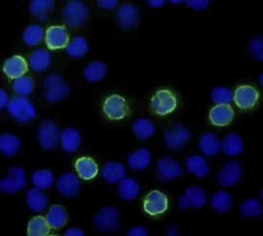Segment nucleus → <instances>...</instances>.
Returning a JSON list of instances; mask_svg holds the SVG:
<instances>
[{
  "label": "nucleus",
  "instance_id": "1",
  "mask_svg": "<svg viewBox=\"0 0 263 236\" xmlns=\"http://www.w3.org/2000/svg\"><path fill=\"white\" fill-rule=\"evenodd\" d=\"M63 19L66 25L77 28L83 25L89 16V8L79 0H71L62 12Z\"/></svg>",
  "mask_w": 263,
  "mask_h": 236
},
{
  "label": "nucleus",
  "instance_id": "2",
  "mask_svg": "<svg viewBox=\"0 0 263 236\" xmlns=\"http://www.w3.org/2000/svg\"><path fill=\"white\" fill-rule=\"evenodd\" d=\"M43 85L46 89L44 97L50 104L57 103L69 94L68 84L63 82V77L58 73H52L45 76Z\"/></svg>",
  "mask_w": 263,
  "mask_h": 236
},
{
  "label": "nucleus",
  "instance_id": "3",
  "mask_svg": "<svg viewBox=\"0 0 263 236\" xmlns=\"http://www.w3.org/2000/svg\"><path fill=\"white\" fill-rule=\"evenodd\" d=\"M7 110L8 113L20 123H29L36 116L35 106L25 97H16L10 100Z\"/></svg>",
  "mask_w": 263,
  "mask_h": 236
},
{
  "label": "nucleus",
  "instance_id": "4",
  "mask_svg": "<svg viewBox=\"0 0 263 236\" xmlns=\"http://www.w3.org/2000/svg\"><path fill=\"white\" fill-rule=\"evenodd\" d=\"M94 224L99 231L113 232L120 229V212L117 208L104 207L94 216Z\"/></svg>",
  "mask_w": 263,
  "mask_h": 236
},
{
  "label": "nucleus",
  "instance_id": "5",
  "mask_svg": "<svg viewBox=\"0 0 263 236\" xmlns=\"http://www.w3.org/2000/svg\"><path fill=\"white\" fill-rule=\"evenodd\" d=\"M61 135L59 126L55 122L47 120L42 122L37 128V138L43 149L52 150L61 142Z\"/></svg>",
  "mask_w": 263,
  "mask_h": 236
},
{
  "label": "nucleus",
  "instance_id": "6",
  "mask_svg": "<svg viewBox=\"0 0 263 236\" xmlns=\"http://www.w3.org/2000/svg\"><path fill=\"white\" fill-rule=\"evenodd\" d=\"M26 186V175L23 168L12 167L8 176L0 181V190L6 194H13L21 191Z\"/></svg>",
  "mask_w": 263,
  "mask_h": 236
},
{
  "label": "nucleus",
  "instance_id": "7",
  "mask_svg": "<svg viewBox=\"0 0 263 236\" xmlns=\"http://www.w3.org/2000/svg\"><path fill=\"white\" fill-rule=\"evenodd\" d=\"M152 108L160 116H166L173 113L177 106V100L172 91L158 90L152 99Z\"/></svg>",
  "mask_w": 263,
  "mask_h": 236
},
{
  "label": "nucleus",
  "instance_id": "8",
  "mask_svg": "<svg viewBox=\"0 0 263 236\" xmlns=\"http://www.w3.org/2000/svg\"><path fill=\"white\" fill-rule=\"evenodd\" d=\"M104 113L112 121H120L125 119L129 113V107L124 97L114 94L104 101Z\"/></svg>",
  "mask_w": 263,
  "mask_h": 236
},
{
  "label": "nucleus",
  "instance_id": "9",
  "mask_svg": "<svg viewBox=\"0 0 263 236\" xmlns=\"http://www.w3.org/2000/svg\"><path fill=\"white\" fill-rule=\"evenodd\" d=\"M191 132L181 124H174L165 133L166 146L172 150H180L191 139Z\"/></svg>",
  "mask_w": 263,
  "mask_h": 236
},
{
  "label": "nucleus",
  "instance_id": "10",
  "mask_svg": "<svg viewBox=\"0 0 263 236\" xmlns=\"http://www.w3.org/2000/svg\"><path fill=\"white\" fill-rule=\"evenodd\" d=\"M242 167L236 161H230L226 163L217 173V182L224 188L235 186L242 177Z\"/></svg>",
  "mask_w": 263,
  "mask_h": 236
},
{
  "label": "nucleus",
  "instance_id": "11",
  "mask_svg": "<svg viewBox=\"0 0 263 236\" xmlns=\"http://www.w3.org/2000/svg\"><path fill=\"white\" fill-rule=\"evenodd\" d=\"M207 196L199 187H190L185 193L178 198V206L181 209L187 208H200L206 205Z\"/></svg>",
  "mask_w": 263,
  "mask_h": 236
},
{
  "label": "nucleus",
  "instance_id": "12",
  "mask_svg": "<svg viewBox=\"0 0 263 236\" xmlns=\"http://www.w3.org/2000/svg\"><path fill=\"white\" fill-rule=\"evenodd\" d=\"M167 207V197L159 190H152L145 196L144 200V209L149 215H160L166 211Z\"/></svg>",
  "mask_w": 263,
  "mask_h": 236
},
{
  "label": "nucleus",
  "instance_id": "13",
  "mask_svg": "<svg viewBox=\"0 0 263 236\" xmlns=\"http://www.w3.org/2000/svg\"><path fill=\"white\" fill-rule=\"evenodd\" d=\"M259 99V94L255 87L251 85H241L236 88L234 99L236 105L241 109H251L255 107Z\"/></svg>",
  "mask_w": 263,
  "mask_h": 236
},
{
  "label": "nucleus",
  "instance_id": "14",
  "mask_svg": "<svg viewBox=\"0 0 263 236\" xmlns=\"http://www.w3.org/2000/svg\"><path fill=\"white\" fill-rule=\"evenodd\" d=\"M116 17L122 28L125 30L135 28L140 19L138 9L130 3H123L119 8Z\"/></svg>",
  "mask_w": 263,
  "mask_h": 236
},
{
  "label": "nucleus",
  "instance_id": "15",
  "mask_svg": "<svg viewBox=\"0 0 263 236\" xmlns=\"http://www.w3.org/2000/svg\"><path fill=\"white\" fill-rule=\"evenodd\" d=\"M183 173L182 167L171 157H164L157 163V174L160 180L167 182L180 177Z\"/></svg>",
  "mask_w": 263,
  "mask_h": 236
},
{
  "label": "nucleus",
  "instance_id": "16",
  "mask_svg": "<svg viewBox=\"0 0 263 236\" xmlns=\"http://www.w3.org/2000/svg\"><path fill=\"white\" fill-rule=\"evenodd\" d=\"M45 42L51 50L66 48L69 43V35L63 26H51L46 32Z\"/></svg>",
  "mask_w": 263,
  "mask_h": 236
},
{
  "label": "nucleus",
  "instance_id": "17",
  "mask_svg": "<svg viewBox=\"0 0 263 236\" xmlns=\"http://www.w3.org/2000/svg\"><path fill=\"white\" fill-rule=\"evenodd\" d=\"M55 186L61 194L68 198L76 196L81 189V183L74 173L63 174L57 180Z\"/></svg>",
  "mask_w": 263,
  "mask_h": 236
},
{
  "label": "nucleus",
  "instance_id": "18",
  "mask_svg": "<svg viewBox=\"0 0 263 236\" xmlns=\"http://www.w3.org/2000/svg\"><path fill=\"white\" fill-rule=\"evenodd\" d=\"M235 117V111L230 104L215 105L210 111V121L216 126L229 125Z\"/></svg>",
  "mask_w": 263,
  "mask_h": 236
},
{
  "label": "nucleus",
  "instance_id": "19",
  "mask_svg": "<svg viewBox=\"0 0 263 236\" xmlns=\"http://www.w3.org/2000/svg\"><path fill=\"white\" fill-rule=\"evenodd\" d=\"M27 71V63L21 56H14L8 58L3 65V72L10 78H18L24 76Z\"/></svg>",
  "mask_w": 263,
  "mask_h": 236
},
{
  "label": "nucleus",
  "instance_id": "20",
  "mask_svg": "<svg viewBox=\"0 0 263 236\" xmlns=\"http://www.w3.org/2000/svg\"><path fill=\"white\" fill-rule=\"evenodd\" d=\"M82 143L81 133L73 127H67L63 129L61 135V145L63 151L73 153L79 149Z\"/></svg>",
  "mask_w": 263,
  "mask_h": 236
},
{
  "label": "nucleus",
  "instance_id": "21",
  "mask_svg": "<svg viewBox=\"0 0 263 236\" xmlns=\"http://www.w3.org/2000/svg\"><path fill=\"white\" fill-rule=\"evenodd\" d=\"M102 176L108 184H117L125 177V166L118 162H108L102 168Z\"/></svg>",
  "mask_w": 263,
  "mask_h": 236
},
{
  "label": "nucleus",
  "instance_id": "22",
  "mask_svg": "<svg viewBox=\"0 0 263 236\" xmlns=\"http://www.w3.org/2000/svg\"><path fill=\"white\" fill-rule=\"evenodd\" d=\"M79 177L83 180H92L97 176L99 167L96 162L89 157H82L75 164Z\"/></svg>",
  "mask_w": 263,
  "mask_h": 236
},
{
  "label": "nucleus",
  "instance_id": "23",
  "mask_svg": "<svg viewBox=\"0 0 263 236\" xmlns=\"http://www.w3.org/2000/svg\"><path fill=\"white\" fill-rule=\"evenodd\" d=\"M48 204L46 195L43 194L39 188H31L26 193V205L28 208L34 212H42Z\"/></svg>",
  "mask_w": 263,
  "mask_h": 236
},
{
  "label": "nucleus",
  "instance_id": "24",
  "mask_svg": "<svg viewBox=\"0 0 263 236\" xmlns=\"http://www.w3.org/2000/svg\"><path fill=\"white\" fill-rule=\"evenodd\" d=\"M55 7L54 0H33L29 5L30 14L35 15L37 21H44Z\"/></svg>",
  "mask_w": 263,
  "mask_h": 236
},
{
  "label": "nucleus",
  "instance_id": "25",
  "mask_svg": "<svg viewBox=\"0 0 263 236\" xmlns=\"http://www.w3.org/2000/svg\"><path fill=\"white\" fill-rule=\"evenodd\" d=\"M45 218L51 229H60L66 225L68 215L66 210L62 206L54 205L49 208Z\"/></svg>",
  "mask_w": 263,
  "mask_h": 236
},
{
  "label": "nucleus",
  "instance_id": "26",
  "mask_svg": "<svg viewBox=\"0 0 263 236\" xmlns=\"http://www.w3.org/2000/svg\"><path fill=\"white\" fill-rule=\"evenodd\" d=\"M220 144L223 152L229 157H236L241 154L244 149L242 139L237 134H229Z\"/></svg>",
  "mask_w": 263,
  "mask_h": 236
},
{
  "label": "nucleus",
  "instance_id": "27",
  "mask_svg": "<svg viewBox=\"0 0 263 236\" xmlns=\"http://www.w3.org/2000/svg\"><path fill=\"white\" fill-rule=\"evenodd\" d=\"M141 188L137 181L132 178H124L118 183V194L122 199L132 201L137 198Z\"/></svg>",
  "mask_w": 263,
  "mask_h": 236
},
{
  "label": "nucleus",
  "instance_id": "28",
  "mask_svg": "<svg viewBox=\"0 0 263 236\" xmlns=\"http://www.w3.org/2000/svg\"><path fill=\"white\" fill-rule=\"evenodd\" d=\"M30 67L35 72H44L51 64V56L44 49H36L29 58Z\"/></svg>",
  "mask_w": 263,
  "mask_h": 236
},
{
  "label": "nucleus",
  "instance_id": "29",
  "mask_svg": "<svg viewBox=\"0 0 263 236\" xmlns=\"http://www.w3.org/2000/svg\"><path fill=\"white\" fill-rule=\"evenodd\" d=\"M186 168L191 174L195 175L198 179H202L209 173L207 162L200 155H194L186 160Z\"/></svg>",
  "mask_w": 263,
  "mask_h": 236
},
{
  "label": "nucleus",
  "instance_id": "30",
  "mask_svg": "<svg viewBox=\"0 0 263 236\" xmlns=\"http://www.w3.org/2000/svg\"><path fill=\"white\" fill-rule=\"evenodd\" d=\"M199 148L204 155L213 157L221 148V144L214 133H205L199 140Z\"/></svg>",
  "mask_w": 263,
  "mask_h": 236
},
{
  "label": "nucleus",
  "instance_id": "31",
  "mask_svg": "<svg viewBox=\"0 0 263 236\" xmlns=\"http://www.w3.org/2000/svg\"><path fill=\"white\" fill-rule=\"evenodd\" d=\"M107 73V66L102 62H91L83 71V76L84 78L92 83L95 84L104 78Z\"/></svg>",
  "mask_w": 263,
  "mask_h": 236
},
{
  "label": "nucleus",
  "instance_id": "32",
  "mask_svg": "<svg viewBox=\"0 0 263 236\" xmlns=\"http://www.w3.org/2000/svg\"><path fill=\"white\" fill-rule=\"evenodd\" d=\"M152 162L151 153L146 148H139L127 157L128 166L135 170H143L149 166Z\"/></svg>",
  "mask_w": 263,
  "mask_h": 236
},
{
  "label": "nucleus",
  "instance_id": "33",
  "mask_svg": "<svg viewBox=\"0 0 263 236\" xmlns=\"http://www.w3.org/2000/svg\"><path fill=\"white\" fill-rule=\"evenodd\" d=\"M89 50V45L86 40L82 35H77L65 48V52L68 56L73 58L83 57Z\"/></svg>",
  "mask_w": 263,
  "mask_h": 236
},
{
  "label": "nucleus",
  "instance_id": "34",
  "mask_svg": "<svg viewBox=\"0 0 263 236\" xmlns=\"http://www.w3.org/2000/svg\"><path fill=\"white\" fill-rule=\"evenodd\" d=\"M232 205L233 198L227 191H217L212 196L211 207L218 213L227 212L232 208Z\"/></svg>",
  "mask_w": 263,
  "mask_h": 236
},
{
  "label": "nucleus",
  "instance_id": "35",
  "mask_svg": "<svg viewBox=\"0 0 263 236\" xmlns=\"http://www.w3.org/2000/svg\"><path fill=\"white\" fill-rule=\"evenodd\" d=\"M21 146V141L13 134L5 133L0 136V151L7 157L15 155Z\"/></svg>",
  "mask_w": 263,
  "mask_h": 236
},
{
  "label": "nucleus",
  "instance_id": "36",
  "mask_svg": "<svg viewBox=\"0 0 263 236\" xmlns=\"http://www.w3.org/2000/svg\"><path fill=\"white\" fill-rule=\"evenodd\" d=\"M132 131L139 140L145 141L153 137L155 127L152 121L147 119H139L132 125Z\"/></svg>",
  "mask_w": 263,
  "mask_h": 236
},
{
  "label": "nucleus",
  "instance_id": "37",
  "mask_svg": "<svg viewBox=\"0 0 263 236\" xmlns=\"http://www.w3.org/2000/svg\"><path fill=\"white\" fill-rule=\"evenodd\" d=\"M51 227L45 217L35 216L28 223V235L46 236L50 233Z\"/></svg>",
  "mask_w": 263,
  "mask_h": 236
},
{
  "label": "nucleus",
  "instance_id": "38",
  "mask_svg": "<svg viewBox=\"0 0 263 236\" xmlns=\"http://www.w3.org/2000/svg\"><path fill=\"white\" fill-rule=\"evenodd\" d=\"M32 183L35 188L45 190L52 187L54 183V174L49 169L36 170L31 177Z\"/></svg>",
  "mask_w": 263,
  "mask_h": 236
},
{
  "label": "nucleus",
  "instance_id": "39",
  "mask_svg": "<svg viewBox=\"0 0 263 236\" xmlns=\"http://www.w3.org/2000/svg\"><path fill=\"white\" fill-rule=\"evenodd\" d=\"M43 35V29L40 25L33 24L25 28L22 37L23 42H25V44L28 46H35L42 42Z\"/></svg>",
  "mask_w": 263,
  "mask_h": 236
},
{
  "label": "nucleus",
  "instance_id": "40",
  "mask_svg": "<svg viewBox=\"0 0 263 236\" xmlns=\"http://www.w3.org/2000/svg\"><path fill=\"white\" fill-rule=\"evenodd\" d=\"M35 83L27 76H22L15 78L13 83V90L21 97H27L34 90Z\"/></svg>",
  "mask_w": 263,
  "mask_h": 236
},
{
  "label": "nucleus",
  "instance_id": "41",
  "mask_svg": "<svg viewBox=\"0 0 263 236\" xmlns=\"http://www.w3.org/2000/svg\"><path fill=\"white\" fill-rule=\"evenodd\" d=\"M240 213L246 218H257L262 214V207L256 199H248L241 204Z\"/></svg>",
  "mask_w": 263,
  "mask_h": 236
},
{
  "label": "nucleus",
  "instance_id": "42",
  "mask_svg": "<svg viewBox=\"0 0 263 236\" xmlns=\"http://www.w3.org/2000/svg\"><path fill=\"white\" fill-rule=\"evenodd\" d=\"M234 99V94L228 87H215L211 93V100L215 105L230 104Z\"/></svg>",
  "mask_w": 263,
  "mask_h": 236
},
{
  "label": "nucleus",
  "instance_id": "43",
  "mask_svg": "<svg viewBox=\"0 0 263 236\" xmlns=\"http://www.w3.org/2000/svg\"><path fill=\"white\" fill-rule=\"evenodd\" d=\"M250 53L257 62L263 61V40L262 36L256 35L251 38L249 42Z\"/></svg>",
  "mask_w": 263,
  "mask_h": 236
},
{
  "label": "nucleus",
  "instance_id": "44",
  "mask_svg": "<svg viewBox=\"0 0 263 236\" xmlns=\"http://www.w3.org/2000/svg\"><path fill=\"white\" fill-rule=\"evenodd\" d=\"M186 5L191 10L194 11H203L206 10L210 5L209 0H186Z\"/></svg>",
  "mask_w": 263,
  "mask_h": 236
},
{
  "label": "nucleus",
  "instance_id": "45",
  "mask_svg": "<svg viewBox=\"0 0 263 236\" xmlns=\"http://www.w3.org/2000/svg\"><path fill=\"white\" fill-rule=\"evenodd\" d=\"M97 5L106 11H112L117 7L118 2L117 0H98Z\"/></svg>",
  "mask_w": 263,
  "mask_h": 236
},
{
  "label": "nucleus",
  "instance_id": "46",
  "mask_svg": "<svg viewBox=\"0 0 263 236\" xmlns=\"http://www.w3.org/2000/svg\"><path fill=\"white\" fill-rule=\"evenodd\" d=\"M128 236H147V230L145 227L142 226H136L129 229L127 232Z\"/></svg>",
  "mask_w": 263,
  "mask_h": 236
},
{
  "label": "nucleus",
  "instance_id": "47",
  "mask_svg": "<svg viewBox=\"0 0 263 236\" xmlns=\"http://www.w3.org/2000/svg\"><path fill=\"white\" fill-rule=\"evenodd\" d=\"M9 102L10 101H9L6 91L0 89V108L3 109L4 107H7Z\"/></svg>",
  "mask_w": 263,
  "mask_h": 236
},
{
  "label": "nucleus",
  "instance_id": "48",
  "mask_svg": "<svg viewBox=\"0 0 263 236\" xmlns=\"http://www.w3.org/2000/svg\"><path fill=\"white\" fill-rule=\"evenodd\" d=\"M65 236H84V232L81 229H76V228H72L68 229L64 232Z\"/></svg>",
  "mask_w": 263,
  "mask_h": 236
},
{
  "label": "nucleus",
  "instance_id": "49",
  "mask_svg": "<svg viewBox=\"0 0 263 236\" xmlns=\"http://www.w3.org/2000/svg\"><path fill=\"white\" fill-rule=\"evenodd\" d=\"M146 3L153 9H159L165 5L166 1L165 0H147Z\"/></svg>",
  "mask_w": 263,
  "mask_h": 236
},
{
  "label": "nucleus",
  "instance_id": "50",
  "mask_svg": "<svg viewBox=\"0 0 263 236\" xmlns=\"http://www.w3.org/2000/svg\"><path fill=\"white\" fill-rule=\"evenodd\" d=\"M170 3L174 4V5H178V4H181V3H182V0H171V1H170Z\"/></svg>",
  "mask_w": 263,
  "mask_h": 236
},
{
  "label": "nucleus",
  "instance_id": "51",
  "mask_svg": "<svg viewBox=\"0 0 263 236\" xmlns=\"http://www.w3.org/2000/svg\"><path fill=\"white\" fill-rule=\"evenodd\" d=\"M262 76H263L262 74H261V75H260V76H259V83H260V84H262V82H263Z\"/></svg>",
  "mask_w": 263,
  "mask_h": 236
}]
</instances>
